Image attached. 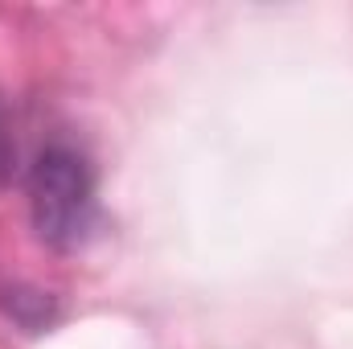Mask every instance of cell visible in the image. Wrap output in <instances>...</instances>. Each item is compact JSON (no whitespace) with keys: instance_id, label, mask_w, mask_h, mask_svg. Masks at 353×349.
Listing matches in <instances>:
<instances>
[{"instance_id":"2","label":"cell","mask_w":353,"mask_h":349,"mask_svg":"<svg viewBox=\"0 0 353 349\" xmlns=\"http://www.w3.org/2000/svg\"><path fill=\"white\" fill-rule=\"evenodd\" d=\"M12 169V140H8V132H4V119H0V181L8 177Z\"/></svg>"},{"instance_id":"1","label":"cell","mask_w":353,"mask_h":349,"mask_svg":"<svg viewBox=\"0 0 353 349\" xmlns=\"http://www.w3.org/2000/svg\"><path fill=\"white\" fill-rule=\"evenodd\" d=\"M29 206H33V226L50 247H79L94 214V185L87 161L70 148L41 152L29 177Z\"/></svg>"}]
</instances>
